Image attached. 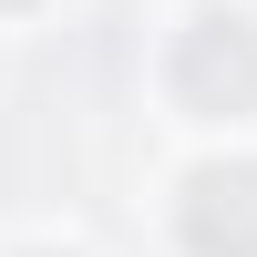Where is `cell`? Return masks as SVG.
<instances>
[{"label":"cell","instance_id":"6da1fadb","mask_svg":"<svg viewBox=\"0 0 257 257\" xmlns=\"http://www.w3.org/2000/svg\"><path fill=\"white\" fill-rule=\"evenodd\" d=\"M175 247L185 257H257V165L206 155L175 175Z\"/></svg>","mask_w":257,"mask_h":257},{"label":"cell","instance_id":"7a4b0ae2","mask_svg":"<svg viewBox=\"0 0 257 257\" xmlns=\"http://www.w3.org/2000/svg\"><path fill=\"white\" fill-rule=\"evenodd\" d=\"M0 11H41V0H0Z\"/></svg>","mask_w":257,"mask_h":257}]
</instances>
